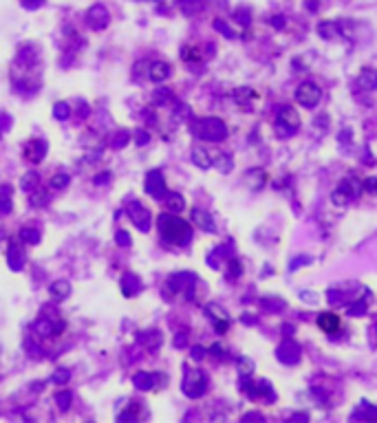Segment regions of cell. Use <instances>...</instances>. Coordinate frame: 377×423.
<instances>
[{
	"mask_svg": "<svg viewBox=\"0 0 377 423\" xmlns=\"http://www.w3.org/2000/svg\"><path fill=\"white\" fill-rule=\"evenodd\" d=\"M108 20H110L108 9H106L104 5H100V2L86 11V22H88L91 29H95V31H102V29L108 27Z\"/></svg>",
	"mask_w": 377,
	"mask_h": 423,
	"instance_id": "ba28073f",
	"label": "cell"
},
{
	"mask_svg": "<svg viewBox=\"0 0 377 423\" xmlns=\"http://www.w3.org/2000/svg\"><path fill=\"white\" fill-rule=\"evenodd\" d=\"M190 117V108H188L186 104H177V108H174V119L177 121H181V119Z\"/></svg>",
	"mask_w": 377,
	"mask_h": 423,
	"instance_id": "60d3db41",
	"label": "cell"
},
{
	"mask_svg": "<svg viewBox=\"0 0 377 423\" xmlns=\"http://www.w3.org/2000/svg\"><path fill=\"white\" fill-rule=\"evenodd\" d=\"M203 357H206V348H201V346L192 348V359H203Z\"/></svg>",
	"mask_w": 377,
	"mask_h": 423,
	"instance_id": "c3c4849f",
	"label": "cell"
},
{
	"mask_svg": "<svg viewBox=\"0 0 377 423\" xmlns=\"http://www.w3.org/2000/svg\"><path fill=\"white\" fill-rule=\"evenodd\" d=\"M108 172H102V174H97V179H95V183L97 186H102V183H106V181H108Z\"/></svg>",
	"mask_w": 377,
	"mask_h": 423,
	"instance_id": "db71d44e",
	"label": "cell"
},
{
	"mask_svg": "<svg viewBox=\"0 0 377 423\" xmlns=\"http://www.w3.org/2000/svg\"><path fill=\"white\" fill-rule=\"evenodd\" d=\"M192 220H194L196 227L206 229V232H216L212 216L207 214V212H203V209H192Z\"/></svg>",
	"mask_w": 377,
	"mask_h": 423,
	"instance_id": "ac0fdd59",
	"label": "cell"
},
{
	"mask_svg": "<svg viewBox=\"0 0 377 423\" xmlns=\"http://www.w3.org/2000/svg\"><path fill=\"white\" fill-rule=\"evenodd\" d=\"M69 181H71V176L69 174H55L51 179V187L53 190H64V187L69 186Z\"/></svg>",
	"mask_w": 377,
	"mask_h": 423,
	"instance_id": "8d00e7d4",
	"label": "cell"
},
{
	"mask_svg": "<svg viewBox=\"0 0 377 423\" xmlns=\"http://www.w3.org/2000/svg\"><path fill=\"white\" fill-rule=\"evenodd\" d=\"M358 82H360V86H362V88L375 90L377 88V71H375V68H362Z\"/></svg>",
	"mask_w": 377,
	"mask_h": 423,
	"instance_id": "44dd1931",
	"label": "cell"
},
{
	"mask_svg": "<svg viewBox=\"0 0 377 423\" xmlns=\"http://www.w3.org/2000/svg\"><path fill=\"white\" fill-rule=\"evenodd\" d=\"M318 326H320L326 335H333L340 331V318L335 313H320L318 315Z\"/></svg>",
	"mask_w": 377,
	"mask_h": 423,
	"instance_id": "4fadbf2b",
	"label": "cell"
},
{
	"mask_svg": "<svg viewBox=\"0 0 377 423\" xmlns=\"http://www.w3.org/2000/svg\"><path fill=\"white\" fill-rule=\"evenodd\" d=\"M174 346H186V338H183V335H179V338H174Z\"/></svg>",
	"mask_w": 377,
	"mask_h": 423,
	"instance_id": "11a10c76",
	"label": "cell"
},
{
	"mask_svg": "<svg viewBox=\"0 0 377 423\" xmlns=\"http://www.w3.org/2000/svg\"><path fill=\"white\" fill-rule=\"evenodd\" d=\"M166 205H168V209H170V212H181V209L186 207V201H183L181 194H177V192H174V194H168L166 196Z\"/></svg>",
	"mask_w": 377,
	"mask_h": 423,
	"instance_id": "4316f807",
	"label": "cell"
},
{
	"mask_svg": "<svg viewBox=\"0 0 377 423\" xmlns=\"http://www.w3.org/2000/svg\"><path fill=\"white\" fill-rule=\"evenodd\" d=\"M71 401H73V397H71L69 390H60V392L55 395V404L60 406V410H69L71 408Z\"/></svg>",
	"mask_w": 377,
	"mask_h": 423,
	"instance_id": "d6a6232c",
	"label": "cell"
},
{
	"mask_svg": "<svg viewBox=\"0 0 377 423\" xmlns=\"http://www.w3.org/2000/svg\"><path fill=\"white\" fill-rule=\"evenodd\" d=\"M71 379V371H67V368H57L55 372H53V377H51V381L53 384H67V381Z\"/></svg>",
	"mask_w": 377,
	"mask_h": 423,
	"instance_id": "d590c367",
	"label": "cell"
},
{
	"mask_svg": "<svg viewBox=\"0 0 377 423\" xmlns=\"http://www.w3.org/2000/svg\"><path fill=\"white\" fill-rule=\"evenodd\" d=\"M206 313L210 315V320L214 322V328H216V333H225L229 326V315L227 311L223 309V306L214 305V302H210V305H206Z\"/></svg>",
	"mask_w": 377,
	"mask_h": 423,
	"instance_id": "9c48e42d",
	"label": "cell"
},
{
	"mask_svg": "<svg viewBox=\"0 0 377 423\" xmlns=\"http://www.w3.org/2000/svg\"><path fill=\"white\" fill-rule=\"evenodd\" d=\"M278 359L285 361V364H296V361L300 359V348H298V344L282 342L280 346H278Z\"/></svg>",
	"mask_w": 377,
	"mask_h": 423,
	"instance_id": "30bf717a",
	"label": "cell"
},
{
	"mask_svg": "<svg viewBox=\"0 0 377 423\" xmlns=\"http://www.w3.org/2000/svg\"><path fill=\"white\" fill-rule=\"evenodd\" d=\"M229 269H232V271H229V276H239V273H240V262L232 260V262H229Z\"/></svg>",
	"mask_w": 377,
	"mask_h": 423,
	"instance_id": "681fc988",
	"label": "cell"
},
{
	"mask_svg": "<svg viewBox=\"0 0 377 423\" xmlns=\"http://www.w3.org/2000/svg\"><path fill=\"white\" fill-rule=\"evenodd\" d=\"M181 57L183 60H188V62H190V60H199V55H196V51H192V49H183V53H181Z\"/></svg>",
	"mask_w": 377,
	"mask_h": 423,
	"instance_id": "bcb514c9",
	"label": "cell"
},
{
	"mask_svg": "<svg viewBox=\"0 0 377 423\" xmlns=\"http://www.w3.org/2000/svg\"><path fill=\"white\" fill-rule=\"evenodd\" d=\"M172 100H174V95H172L170 88H157L154 90V95H153V102L157 106H168Z\"/></svg>",
	"mask_w": 377,
	"mask_h": 423,
	"instance_id": "484cf974",
	"label": "cell"
},
{
	"mask_svg": "<svg viewBox=\"0 0 377 423\" xmlns=\"http://www.w3.org/2000/svg\"><path fill=\"white\" fill-rule=\"evenodd\" d=\"M7 262H9V267L14 271H20L24 267V252L16 243L9 245V252H7Z\"/></svg>",
	"mask_w": 377,
	"mask_h": 423,
	"instance_id": "e0dca14e",
	"label": "cell"
},
{
	"mask_svg": "<svg viewBox=\"0 0 377 423\" xmlns=\"http://www.w3.org/2000/svg\"><path fill=\"white\" fill-rule=\"evenodd\" d=\"M214 27L219 29V31H223V34L227 35V38H234V31H232V29H229L227 24L223 22V20H216V22H214Z\"/></svg>",
	"mask_w": 377,
	"mask_h": 423,
	"instance_id": "b9f144b4",
	"label": "cell"
},
{
	"mask_svg": "<svg viewBox=\"0 0 377 423\" xmlns=\"http://www.w3.org/2000/svg\"><path fill=\"white\" fill-rule=\"evenodd\" d=\"M126 214H128V219L133 220L141 232H148L150 229V212H148V207H143L139 201H130V203L126 205Z\"/></svg>",
	"mask_w": 377,
	"mask_h": 423,
	"instance_id": "5b68a950",
	"label": "cell"
},
{
	"mask_svg": "<svg viewBox=\"0 0 377 423\" xmlns=\"http://www.w3.org/2000/svg\"><path fill=\"white\" fill-rule=\"evenodd\" d=\"M133 386L137 390H153L154 386H157V375H153V372H137V375L133 377Z\"/></svg>",
	"mask_w": 377,
	"mask_h": 423,
	"instance_id": "2e32d148",
	"label": "cell"
},
{
	"mask_svg": "<svg viewBox=\"0 0 377 423\" xmlns=\"http://www.w3.org/2000/svg\"><path fill=\"white\" fill-rule=\"evenodd\" d=\"M331 201H333L335 205H346V203H349V201H351V196L346 194V192H344V190H335L333 194H331Z\"/></svg>",
	"mask_w": 377,
	"mask_h": 423,
	"instance_id": "f35d334b",
	"label": "cell"
},
{
	"mask_svg": "<svg viewBox=\"0 0 377 423\" xmlns=\"http://www.w3.org/2000/svg\"><path fill=\"white\" fill-rule=\"evenodd\" d=\"M157 225H159V234H161V238L166 240V243H170V245H186V243H190L192 227L183 219H179V216H174V214H161V216H159V220H157Z\"/></svg>",
	"mask_w": 377,
	"mask_h": 423,
	"instance_id": "6da1fadb",
	"label": "cell"
},
{
	"mask_svg": "<svg viewBox=\"0 0 377 423\" xmlns=\"http://www.w3.org/2000/svg\"><path fill=\"white\" fill-rule=\"evenodd\" d=\"M148 77L153 82H157V84H161V82H166L168 77H170V67H168L166 62H153V64H148Z\"/></svg>",
	"mask_w": 377,
	"mask_h": 423,
	"instance_id": "9a60e30c",
	"label": "cell"
},
{
	"mask_svg": "<svg viewBox=\"0 0 377 423\" xmlns=\"http://www.w3.org/2000/svg\"><path fill=\"white\" fill-rule=\"evenodd\" d=\"M192 161H194V166H199L201 170H207V168L212 166L210 152H207L206 148H201V146H196L194 150H192Z\"/></svg>",
	"mask_w": 377,
	"mask_h": 423,
	"instance_id": "ffe728a7",
	"label": "cell"
},
{
	"mask_svg": "<svg viewBox=\"0 0 377 423\" xmlns=\"http://www.w3.org/2000/svg\"><path fill=\"white\" fill-rule=\"evenodd\" d=\"M20 240L27 245H35V243H40V232L34 227H24V229H20Z\"/></svg>",
	"mask_w": 377,
	"mask_h": 423,
	"instance_id": "83f0119b",
	"label": "cell"
},
{
	"mask_svg": "<svg viewBox=\"0 0 377 423\" xmlns=\"http://www.w3.org/2000/svg\"><path fill=\"white\" fill-rule=\"evenodd\" d=\"M362 186L366 187V190L375 192V190H377V179H366V181H364V183H362Z\"/></svg>",
	"mask_w": 377,
	"mask_h": 423,
	"instance_id": "f907efd6",
	"label": "cell"
},
{
	"mask_svg": "<svg viewBox=\"0 0 377 423\" xmlns=\"http://www.w3.org/2000/svg\"><path fill=\"white\" fill-rule=\"evenodd\" d=\"M139 344L146 348H157L161 344V333L157 331H148V333H139Z\"/></svg>",
	"mask_w": 377,
	"mask_h": 423,
	"instance_id": "603a6c76",
	"label": "cell"
},
{
	"mask_svg": "<svg viewBox=\"0 0 377 423\" xmlns=\"http://www.w3.org/2000/svg\"><path fill=\"white\" fill-rule=\"evenodd\" d=\"M115 240H117V245H120V247H130V245H133V238H130V234L124 232V229H117V234H115Z\"/></svg>",
	"mask_w": 377,
	"mask_h": 423,
	"instance_id": "74e56055",
	"label": "cell"
},
{
	"mask_svg": "<svg viewBox=\"0 0 377 423\" xmlns=\"http://www.w3.org/2000/svg\"><path fill=\"white\" fill-rule=\"evenodd\" d=\"M128 141H130V135L126 133V130H121V133L115 135V139H113V148H124Z\"/></svg>",
	"mask_w": 377,
	"mask_h": 423,
	"instance_id": "ab89813d",
	"label": "cell"
},
{
	"mask_svg": "<svg viewBox=\"0 0 377 423\" xmlns=\"http://www.w3.org/2000/svg\"><path fill=\"white\" fill-rule=\"evenodd\" d=\"M44 154H47V141H42V139H35V141L27 143V148H24V157L34 163L42 161Z\"/></svg>",
	"mask_w": 377,
	"mask_h": 423,
	"instance_id": "8fae6325",
	"label": "cell"
},
{
	"mask_svg": "<svg viewBox=\"0 0 377 423\" xmlns=\"http://www.w3.org/2000/svg\"><path fill=\"white\" fill-rule=\"evenodd\" d=\"M194 133L196 137L206 139V141H223L227 137V126L216 117H207V119H201L199 124L194 126Z\"/></svg>",
	"mask_w": 377,
	"mask_h": 423,
	"instance_id": "7a4b0ae2",
	"label": "cell"
},
{
	"mask_svg": "<svg viewBox=\"0 0 377 423\" xmlns=\"http://www.w3.org/2000/svg\"><path fill=\"white\" fill-rule=\"evenodd\" d=\"M210 353H212L214 357H223V355H225V353H223V346H221V344H214V346L210 348Z\"/></svg>",
	"mask_w": 377,
	"mask_h": 423,
	"instance_id": "816d5d0a",
	"label": "cell"
},
{
	"mask_svg": "<svg viewBox=\"0 0 377 423\" xmlns=\"http://www.w3.org/2000/svg\"><path fill=\"white\" fill-rule=\"evenodd\" d=\"M135 139H137V141H135V143H137V146H146V143L150 141V135L146 133V130H139V133H137V137H135Z\"/></svg>",
	"mask_w": 377,
	"mask_h": 423,
	"instance_id": "ee69618b",
	"label": "cell"
},
{
	"mask_svg": "<svg viewBox=\"0 0 377 423\" xmlns=\"http://www.w3.org/2000/svg\"><path fill=\"white\" fill-rule=\"evenodd\" d=\"M35 186H38V174H35L34 170H29L27 174L20 179V187H22V190H27V192H31Z\"/></svg>",
	"mask_w": 377,
	"mask_h": 423,
	"instance_id": "1f68e13d",
	"label": "cell"
},
{
	"mask_svg": "<svg viewBox=\"0 0 377 423\" xmlns=\"http://www.w3.org/2000/svg\"><path fill=\"white\" fill-rule=\"evenodd\" d=\"M203 5H206V0H179L181 11H183V14H188V16L201 11V9H203Z\"/></svg>",
	"mask_w": 377,
	"mask_h": 423,
	"instance_id": "cb8c5ba5",
	"label": "cell"
},
{
	"mask_svg": "<svg viewBox=\"0 0 377 423\" xmlns=\"http://www.w3.org/2000/svg\"><path fill=\"white\" fill-rule=\"evenodd\" d=\"M133 419H137V408H130V410H126V412H121L120 414V421H133Z\"/></svg>",
	"mask_w": 377,
	"mask_h": 423,
	"instance_id": "7bdbcfd3",
	"label": "cell"
},
{
	"mask_svg": "<svg viewBox=\"0 0 377 423\" xmlns=\"http://www.w3.org/2000/svg\"><path fill=\"white\" fill-rule=\"evenodd\" d=\"M300 298L305 300L307 305H315V302H318V293H313V291H305Z\"/></svg>",
	"mask_w": 377,
	"mask_h": 423,
	"instance_id": "f6af8a7d",
	"label": "cell"
},
{
	"mask_svg": "<svg viewBox=\"0 0 377 423\" xmlns=\"http://www.w3.org/2000/svg\"><path fill=\"white\" fill-rule=\"evenodd\" d=\"M320 97H322V90L318 88V84H313V82H305V84H300V88L296 90L298 104L307 106V108H313V106L320 102Z\"/></svg>",
	"mask_w": 377,
	"mask_h": 423,
	"instance_id": "52a82bcc",
	"label": "cell"
},
{
	"mask_svg": "<svg viewBox=\"0 0 377 423\" xmlns=\"http://www.w3.org/2000/svg\"><path fill=\"white\" fill-rule=\"evenodd\" d=\"M40 5H42V0H22L24 9H38Z\"/></svg>",
	"mask_w": 377,
	"mask_h": 423,
	"instance_id": "7dc6e473",
	"label": "cell"
},
{
	"mask_svg": "<svg viewBox=\"0 0 377 423\" xmlns=\"http://www.w3.org/2000/svg\"><path fill=\"white\" fill-rule=\"evenodd\" d=\"M11 212V187L2 186L0 187V214H9Z\"/></svg>",
	"mask_w": 377,
	"mask_h": 423,
	"instance_id": "d4e9b609",
	"label": "cell"
},
{
	"mask_svg": "<svg viewBox=\"0 0 377 423\" xmlns=\"http://www.w3.org/2000/svg\"><path fill=\"white\" fill-rule=\"evenodd\" d=\"M53 117L60 119V121L69 119V117H71V106H69L67 102H57V104L53 106Z\"/></svg>",
	"mask_w": 377,
	"mask_h": 423,
	"instance_id": "f546056e",
	"label": "cell"
},
{
	"mask_svg": "<svg viewBox=\"0 0 377 423\" xmlns=\"http://www.w3.org/2000/svg\"><path fill=\"white\" fill-rule=\"evenodd\" d=\"M49 293L53 295V300L62 302V300H67L69 295H71V285H69L67 280H55L51 287H49Z\"/></svg>",
	"mask_w": 377,
	"mask_h": 423,
	"instance_id": "d6986e66",
	"label": "cell"
},
{
	"mask_svg": "<svg viewBox=\"0 0 377 423\" xmlns=\"http://www.w3.org/2000/svg\"><path fill=\"white\" fill-rule=\"evenodd\" d=\"M272 22H274V24H276V27H278V29H280V27H282V24H285V22H282V16H276V18H274V20H272Z\"/></svg>",
	"mask_w": 377,
	"mask_h": 423,
	"instance_id": "9f6ffc18",
	"label": "cell"
},
{
	"mask_svg": "<svg viewBox=\"0 0 377 423\" xmlns=\"http://www.w3.org/2000/svg\"><path fill=\"white\" fill-rule=\"evenodd\" d=\"M181 388H183V392H186V397H190V399H199L207 388V379H206V375H203V371H199V368L186 371Z\"/></svg>",
	"mask_w": 377,
	"mask_h": 423,
	"instance_id": "3957f363",
	"label": "cell"
},
{
	"mask_svg": "<svg viewBox=\"0 0 377 423\" xmlns=\"http://www.w3.org/2000/svg\"><path fill=\"white\" fill-rule=\"evenodd\" d=\"M29 203L35 205V207H42V205L49 203V194L44 190H31V196H29Z\"/></svg>",
	"mask_w": 377,
	"mask_h": 423,
	"instance_id": "4dcf8cb0",
	"label": "cell"
},
{
	"mask_svg": "<svg viewBox=\"0 0 377 423\" xmlns=\"http://www.w3.org/2000/svg\"><path fill=\"white\" fill-rule=\"evenodd\" d=\"M364 311H366V306H364L362 302H358V305H355V306H351V309H349V313L353 315V313H364Z\"/></svg>",
	"mask_w": 377,
	"mask_h": 423,
	"instance_id": "f5cc1de1",
	"label": "cell"
},
{
	"mask_svg": "<svg viewBox=\"0 0 377 423\" xmlns=\"http://www.w3.org/2000/svg\"><path fill=\"white\" fill-rule=\"evenodd\" d=\"M239 372L243 377H249L254 372V361L249 359V357H240L239 359Z\"/></svg>",
	"mask_w": 377,
	"mask_h": 423,
	"instance_id": "e575fe53",
	"label": "cell"
},
{
	"mask_svg": "<svg viewBox=\"0 0 377 423\" xmlns=\"http://www.w3.org/2000/svg\"><path fill=\"white\" fill-rule=\"evenodd\" d=\"M212 157V166L216 168L219 172H223V174H227V172H232V159H229V154H223V152H214L210 154Z\"/></svg>",
	"mask_w": 377,
	"mask_h": 423,
	"instance_id": "7402d4cb",
	"label": "cell"
},
{
	"mask_svg": "<svg viewBox=\"0 0 377 423\" xmlns=\"http://www.w3.org/2000/svg\"><path fill=\"white\" fill-rule=\"evenodd\" d=\"M276 128L282 135H291L300 128V117H298V113L291 106H282L280 108V113L276 117Z\"/></svg>",
	"mask_w": 377,
	"mask_h": 423,
	"instance_id": "277c9868",
	"label": "cell"
},
{
	"mask_svg": "<svg viewBox=\"0 0 377 423\" xmlns=\"http://www.w3.org/2000/svg\"><path fill=\"white\" fill-rule=\"evenodd\" d=\"M143 190H146V194H148V196H153V199H166L168 190H166V181H163L161 172H159V170L148 172L146 183H143Z\"/></svg>",
	"mask_w": 377,
	"mask_h": 423,
	"instance_id": "8992f818",
	"label": "cell"
},
{
	"mask_svg": "<svg viewBox=\"0 0 377 423\" xmlns=\"http://www.w3.org/2000/svg\"><path fill=\"white\" fill-rule=\"evenodd\" d=\"M247 183L252 190H258V187H263L265 183V172L263 170H252L247 172Z\"/></svg>",
	"mask_w": 377,
	"mask_h": 423,
	"instance_id": "f1b7e54d",
	"label": "cell"
},
{
	"mask_svg": "<svg viewBox=\"0 0 377 423\" xmlns=\"http://www.w3.org/2000/svg\"><path fill=\"white\" fill-rule=\"evenodd\" d=\"M121 291H124L126 298L137 295L139 291H141V282H139V278L135 276V273H124V276H121Z\"/></svg>",
	"mask_w": 377,
	"mask_h": 423,
	"instance_id": "5bb4252c",
	"label": "cell"
},
{
	"mask_svg": "<svg viewBox=\"0 0 377 423\" xmlns=\"http://www.w3.org/2000/svg\"><path fill=\"white\" fill-rule=\"evenodd\" d=\"M34 328H35V333L42 335V338H51V335H55V333H60V331H62L64 324H57V326H55L51 318H40V320H35Z\"/></svg>",
	"mask_w": 377,
	"mask_h": 423,
	"instance_id": "7c38bea8",
	"label": "cell"
},
{
	"mask_svg": "<svg viewBox=\"0 0 377 423\" xmlns=\"http://www.w3.org/2000/svg\"><path fill=\"white\" fill-rule=\"evenodd\" d=\"M318 31H320L322 38H333V35H338V24H333V22H322L320 27H318Z\"/></svg>",
	"mask_w": 377,
	"mask_h": 423,
	"instance_id": "836d02e7",
	"label": "cell"
}]
</instances>
